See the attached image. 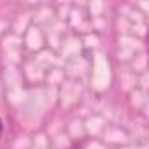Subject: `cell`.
Here are the masks:
<instances>
[{
    "instance_id": "cell-1",
    "label": "cell",
    "mask_w": 149,
    "mask_h": 149,
    "mask_svg": "<svg viewBox=\"0 0 149 149\" xmlns=\"http://www.w3.org/2000/svg\"><path fill=\"white\" fill-rule=\"evenodd\" d=\"M2 132H4V125H2V119H0V137H2Z\"/></svg>"
}]
</instances>
